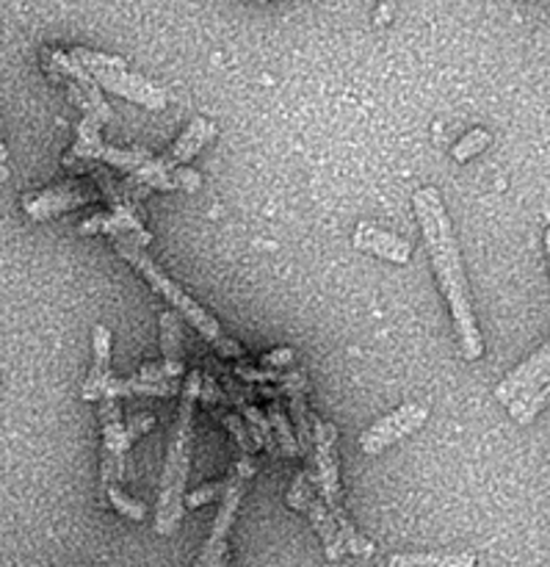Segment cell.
Instances as JSON below:
<instances>
[{
    "label": "cell",
    "mask_w": 550,
    "mask_h": 567,
    "mask_svg": "<svg viewBox=\"0 0 550 567\" xmlns=\"http://www.w3.org/2000/svg\"><path fill=\"white\" fill-rule=\"evenodd\" d=\"M415 214H418L421 227H424L426 249L432 255V269L437 275L443 297H446L448 310H452L454 330L459 338V352L465 360H479L485 354V341H481L479 321H476L474 302H470L468 280H465L463 258H459L457 238H454L452 219L446 214L440 192L437 188H421L413 197Z\"/></svg>",
    "instance_id": "cell-1"
},
{
    "label": "cell",
    "mask_w": 550,
    "mask_h": 567,
    "mask_svg": "<svg viewBox=\"0 0 550 567\" xmlns=\"http://www.w3.org/2000/svg\"><path fill=\"white\" fill-rule=\"evenodd\" d=\"M203 374L188 371L183 382V399L177 408V419L169 430L164 454V471H160L158 504H155V532L160 537H172L180 529L183 513H186V482L191 471V441H194V408L199 402Z\"/></svg>",
    "instance_id": "cell-2"
},
{
    "label": "cell",
    "mask_w": 550,
    "mask_h": 567,
    "mask_svg": "<svg viewBox=\"0 0 550 567\" xmlns=\"http://www.w3.org/2000/svg\"><path fill=\"white\" fill-rule=\"evenodd\" d=\"M114 249L133 266V269L138 271V275L144 277V280H147V286L153 288L155 293H160L172 308H177L183 316H186L188 324H191L194 330H197L199 336H203L205 341L221 354V358H232V360L247 358V349H243L238 341H232V338L221 330L219 321L210 316V310H205L197 299L188 297V293L183 291V286H177V282L172 280V277L166 275L153 258H149L144 244H138L136 238H122V241H114Z\"/></svg>",
    "instance_id": "cell-3"
},
{
    "label": "cell",
    "mask_w": 550,
    "mask_h": 567,
    "mask_svg": "<svg viewBox=\"0 0 550 567\" xmlns=\"http://www.w3.org/2000/svg\"><path fill=\"white\" fill-rule=\"evenodd\" d=\"M313 471L315 485H319L321 502L335 518L338 529L343 535V546L346 554L354 557H371L374 554V543L365 535H360L357 526L349 518L346 507H343V485H341V463H338V426L324 419H313Z\"/></svg>",
    "instance_id": "cell-4"
},
{
    "label": "cell",
    "mask_w": 550,
    "mask_h": 567,
    "mask_svg": "<svg viewBox=\"0 0 550 567\" xmlns=\"http://www.w3.org/2000/svg\"><path fill=\"white\" fill-rule=\"evenodd\" d=\"M70 59L75 64H81L89 75L94 78L100 89H108V92L120 94V97L131 100V103L144 105L149 111H160L169 103V94L166 89L155 86L153 81H147L144 75H136L125 66V61L120 55L97 53V50L89 48H72Z\"/></svg>",
    "instance_id": "cell-5"
},
{
    "label": "cell",
    "mask_w": 550,
    "mask_h": 567,
    "mask_svg": "<svg viewBox=\"0 0 550 567\" xmlns=\"http://www.w3.org/2000/svg\"><path fill=\"white\" fill-rule=\"evenodd\" d=\"M111 120H114V111H111L108 103L100 105V109L83 111L81 122H77L75 127V142H72V147L64 153L61 164H64L66 169H72V166L77 164L100 161V164L116 166V169L127 172V175L136 172L142 164H147V161L153 158L147 150H116L103 142V133L100 131H103L105 122Z\"/></svg>",
    "instance_id": "cell-6"
},
{
    "label": "cell",
    "mask_w": 550,
    "mask_h": 567,
    "mask_svg": "<svg viewBox=\"0 0 550 567\" xmlns=\"http://www.w3.org/2000/svg\"><path fill=\"white\" fill-rule=\"evenodd\" d=\"M255 476V457L252 454L238 452L236 465L227 474V493L219 502V513H216L214 526H210V535L205 540L203 551H199L194 567H227L230 559V532L236 524L238 507H241V498L247 493V482Z\"/></svg>",
    "instance_id": "cell-7"
},
{
    "label": "cell",
    "mask_w": 550,
    "mask_h": 567,
    "mask_svg": "<svg viewBox=\"0 0 550 567\" xmlns=\"http://www.w3.org/2000/svg\"><path fill=\"white\" fill-rule=\"evenodd\" d=\"M100 430H103V449H100V487L108 491L125 476L127 452L136 441L122 421L120 399H100Z\"/></svg>",
    "instance_id": "cell-8"
},
{
    "label": "cell",
    "mask_w": 550,
    "mask_h": 567,
    "mask_svg": "<svg viewBox=\"0 0 550 567\" xmlns=\"http://www.w3.org/2000/svg\"><path fill=\"white\" fill-rule=\"evenodd\" d=\"M203 186V177L199 172L188 169V166H177V169H169L160 158H149L147 164L138 166L136 172L122 181V194H125L127 203H133L136 208H144V197H147L153 188L158 192H199Z\"/></svg>",
    "instance_id": "cell-9"
},
{
    "label": "cell",
    "mask_w": 550,
    "mask_h": 567,
    "mask_svg": "<svg viewBox=\"0 0 550 567\" xmlns=\"http://www.w3.org/2000/svg\"><path fill=\"white\" fill-rule=\"evenodd\" d=\"M103 199L97 181L94 177H81V181H64L59 186L42 188L37 194H25L22 197V210H25L31 219L48 221L53 216L66 214V210L83 208V205H92Z\"/></svg>",
    "instance_id": "cell-10"
},
{
    "label": "cell",
    "mask_w": 550,
    "mask_h": 567,
    "mask_svg": "<svg viewBox=\"0 0 550 567\" xmlns=\"http://www.w3.org/2000/svg\"><path fill=\"white\" fill-rule=\"evenodd\" d=\"M426 419H429V408H426V404H402V408L393 410L391 415H385V419H380L374 426H369V430L363 432L360 449H363L369 457H376V454L385 452L387 446H393V443L404 441L407 435L418 432L421 426L426 424Z\"/></svg>",
    "instance_id": "cell-11"
},
{
    "label": "cell",
    "mask_w": 550,
    "mask_h": 567,
    "mask_svg": "<svg viewBox=\"0 0 550 567\" xmlns=\"http://www.w3.org/2000/svg\"><path fill=\"white\" fill-rule=\"evenodd\" d=\"M548 374H550V341L546 343V347L537 349V352L531 354V358H526L523 363L518 365V369L509 371L507 380H504L501 385H498L496 399L509 408V404H512L515 399H520V396H523V393L535 391V388L540 385V382L546 380Z\"/></svg>",
    "instance_id": "cell-12"
},
{
    "label": "cell",
    "mask_w": 550,
    "mask_h": 567,
    "mask_svg": "<svg viewBox=\"0 0 550 567\" xmlns=\"http://www.w3.org/2000/svg\"><path fill=\"white\" fill-rule=\"evenodd\" d=\"M354 249H360V252H374L380 255V258L391 260V264H409V255H413V247H409V241H404V238L393 236V233L387 230H380V227L374 225H357V230H354V238H352Z\"/></svg>",
    "instance_id": "cell-13"
},
{
    "label": "cell",
    "mask_w": 550,
    "mask_h": 567,
    "mask_svg": "<svg viewBox=\"0 0 550 567\" xmlns=\"http://www.w3.org/2000/svg\"><path fill=\"white\" fill-rule=\"evenodd\" d=\"M92 347H94V365L81 388L83 402H100L105 393V385H108V380L114 377L111 374V330L108 327L94 324Z\"/></svg>",
    "instance_id": "cell-14"
},
{
    "label": "cell",
    "mask_w": 550,
    "mask_h": 567,
    "mask_svg": "<svg viewBox=\"0 0 550 567\" xmlns=\"http://www.w3.org/2000/svg\"><path fill=\"white\" fill-rule=\"evenodd\" d=\"M214 138H216V122L205 120V116H194L191 125H188L186 131L180 133V138L172 144L169 153H166L160 161H164L169 169H177V166H188V161L197 158L199 150H203L205 144L214 142Z\"/></svg>",
    "instance_id": "cell-15"
},
{
    "label": "cell",
    "mask_w": 550,
    "mask_h": 567,
    "mask_svg": "<svg viewBox=\"0 0 550 567\" xmlns=\"http://www.w3.org/2000/svg\"><path fill=\"white\" fill-rule=\"evenodd\" d=\"M302 513L308 515L310 524H313V529H315V535H319L321 543H324L326 559H330V563H338V559H343V554H346V546H343V535H341V529H338L332 513L326 509V504L321 502L319 493H315V496L310 498L308 504H304Z\"/></svg>",
    "instance_id": "cell-16"
},
{
    "label": "cell",
    "mask_w": 550,
    "mask_h": 567,
    "mask_svg": "<svg viewBox=\"0 0 550 567\" xmlns=\"http://www.w3.org/2000/svg\"><path fill=\"white\" fill-rule=\"evenodd\" d=\"M160 324V352H164L166 363L177 365V369H186V343H183V324L180 316L164 310L158 319Z\"/></svg>",
    "instance_id": "cell-17"
},
{
    "label": "cell",
    "mask_w": 550,
    "mask_h": 567,
    "mask_svg": "<svg viewBox=\"0 0 550 567\" xmlns=\"http://www.w3.org/2000/svg\"><path fill=\"white\" fill-rule=\"evenodd\" d=\"M387 567H476V554H396Z\"/></svg>",
    "instance_id": "cell-18"
},
{
    "label": "cell",
    "mask_w": 550,
    "mask_h": 567,
    "mask_svg": "<svg viewBox=\"0 0 550 567\" xmlns=\"http://www.w3.org/2000/svg\"><path fill=\"white\" fill-rule=\"evenodd\" d=\"M266 419H269L271 432H274L277 446H280L282 457H299V454H302V449H299L297 432H293L291 421H288L286 413H282L280 399H271L269 408H266Z\"/></svg>",
    "instance_id": "cell-19"
},
{
    "label": "cell",
    "mask_w": 550,
    "mask_h": 567,
    "mask_svg": "<svg viewBox=\"0 0 550 567\" xmlns=\"http://www.w3.org/2000/svg\"><path fill=\"white\" fill-rule=\"evenodd\" d=\"M548 402H550V374L535 388V391L515 399V402L509 404V413H512V419L518 421V424H531V421L548 408Z\"/></svg>",
    "instance_id": "cell-20"
},
{
    "label": "cell",
    "mask_w": 550,
    "mask_h": 567,
    "mask_svg": "<svg viewBox=\"0 0 550 567\" xmlns=\"http://www.w3.org/2000/svg\"><path fill=\"white\" fill-rule=\"evenodd\" d=\"M291 419L293 426H297L299 449L308 457V463H313V421L308 419V396L304 393L291 396Z\"/></svg>",
    "instance_id": "cell-21"
},
{
    "label": "cell",
    "mask_w": 550,
    "mask_h": 567,
    "mask_svg": "<svg viewBox=\"0 0 550 567\" xmlns=\"http://www.w3.org/2000/svg\"><path fill=\"white\" fill-rule=\"evenodd\" d=\"M232 374L238 380L249 382V385H291V382H302L304 374L302 371H291V374H280V371H271V369H255L249 363H238L232 369Z\"/></svg>",
    "instance_id": "cell-22"
},
{
    "label": "cell",
    "mask_w": 550,
    "mask_h": 567,
    "mask_svg": "<svg viewBox=\"0 0 550 567\" xmlns=\"http://www.w3.org/2000/svg\"><path fill=\"white\" fill-rule=\"evenodd\" d=\"M210 413H214L216 419H219L221 424L227 426V432H230L232 441H236L238 452H241V454H252V457H255V452H258V443H255L252 437H249V430H247V424H243L241 415L232 413L230 408H216V410H210Z\"/></svg>",
    "instance_id": "cell-23"
},
{
    "label": "cell",
    "mask_w": 550,
    "mask_h": 567,
    "mask_svg": "<svg viewBox=\"0 0 550 567\" xmlns=\"http://www.w3.org/2000/svg\"><path fill=\"white\" fill-rule=\"evenodd\" d=\"M490 142H492L490 131H485V127H474V131H468L457 144H454V150H452L454 161L465 164V161H470L474 155L485 153V150L490 147Z\"/></svg>",
    "instance_id": "cell-24"
},
{
    "label": "cell",
    "mask_w": 550,
    "mask_h": 567,
    "mask_svg": "<svg viewBox=\"0 0 550 567\" xmlns=\"http://www.w3.org/2000/svg\"><path fill=\"white\" fill-rule=\"evenodd\" d=\"M105 496H108L111 507H114L116 513L125 515V518H131V520H136V524H142L144 515H147V509H144L142 502H136V498L125 496V493H122L116 485L108 487V491H105Z\"/></svg>",
    "instance_id": "cell-25"
},
{
    "label": "cell",
    "mask_w": 550,
    "mask_h": 567,
    "mask_svg": "<svg viewBox=\"0 0 550 567\" xmlns=\"http://www.w3.org/2000/svg\"><path fill=\"white\" fill-rule=\"evenodd\" d=\"M225 493H227V480L210 482V485H203V487H197V491L188 493L186 507L188 509H199V507H205V504H210V502H221V496H225Z\"/></svg>",
    "instance_id": "cell-26"
},
{
    "label": "cell",
    "mask_w": 550,
    "mask_h": 567,
    "mask_svg": "<svg viewBox=\"0 0 550 567\" xmlns=\"http://www.w3.org/2000/svg\"><path fill=\"white\" fill-rule=\"evenodd\" d=\"M199 402H203L208 410L232 408L230 396H227V393L221 391L219 382H216L214 377H205V374H203V388H199Z\"/></svg>",
    "instance_id": "cell-27"
},
{
    "label": "cell",
    "mask_w": 550,
    "mask_h": 567,
    "mask_svg": "<svg viewBox=\"0 0 550 567\" xmlns=\"http://www.w3.org/2000/svg\"><path fill=\"white\" fill-rule=\"evenodd\" d=\"M293 360H297L293 349H274V352H269L260 358V369L277 371V369H282V365H291Z\"/></svg>",
    "instance_id": "cell-28"
},
{
    "label": "cell",
    "mask_w": 550,
    "mask_h": 567,
    "mask_svg": "<svg viewBox=\"0 0 550 567\" xmlns=\"http://www.w3.org/2000/svg\"><path fill=\"white\" fill-rule=\"evenodd\" d=\"M125 424H127V432L133 435V441H138V437L147 435V432L153 430L155 419H153V415H147V413H138V415H133V419H127Z\"/></svg>",
    "instance_id": "cell-29"
},
{
    "label": "cell",
    "mask_w": 550,
    "mask_h": 567,
    "mask_svg": "<svg viewBox=\"0 0 550 567\" xmlns=\"http://www.w3.org/2000/svg\"><path fill=\"white\" fill-rule=\"evenodd\" d=\"M6 158H9V150H6V144L0 142V164H6Z\"/></svg>",
    "instance_id": "cell-30"
},
{
    "label": "cell",
    "mask_w": 550,
    "mask_h": 567,
    "mask_svg": "<svg viewBox=\"0 0 550 567\" xmlns=\"http://www.w3.org/2000/svg\"><path fill=\"white\" fill-rule=\"evenodd\" d=\"M546 252H548V266H550V227H548V233H546Z\"/></svg>",
    "instance_id": "cell-31"
},
{
    "label": "cell",
    "mask_w": 550,
    "mask_h": 567,
    "mask_svg": "<svg viewBox=\"0 0 550 567\" xmlns=\"http://www.w3.org/2000/svg\"><path fill=\"white\" fill-rule=\"evenodd\" d=\"M0 181H9V169H6V164H0Z\"/></svg>",
    "instance_id": "cell-32"
}]
</instances>
